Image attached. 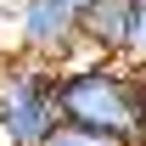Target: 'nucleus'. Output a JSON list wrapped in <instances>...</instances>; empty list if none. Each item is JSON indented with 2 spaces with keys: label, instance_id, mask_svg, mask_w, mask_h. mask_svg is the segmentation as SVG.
Here are the masks:
<instances>
[{
  "label": "nucleus",
  "instance_id": "0eeeda50",
  "mask_svg": "<svg viewBox=\"0 0 146 146\" xmlns=\"http://www.w3.org/2000/svg\"><path fill=\"white\" fill-rule=\"evenodd\" d=\"M135 73H141V96H146V68H135Z\"/></svg>",
  "mask_w": 146,
  "mask_h": 146
},
{
  "label": "nucleus",
  "instance_id": "423d86ee",
  "mask_svg": "<svg viewBox=\"0 0 146 146\" xmlns=\"http://www.w3.org/2000/svg\"><path fill=\"white\" fill-rule=\"evenodd\" d=\"M124 62H129V68H146V0H135V11H129V45H124Z\"/></svg>",
  "mask_w": 146,
  "mask_h": 146
},
{
  "label": "nucleus",
  "instance_id": "39448f33",
  "mask_svg": "<svg viewBox=\"0 0 146 146\" xmlns=\"http://www.w3.org/2000/svg\"><path fill=\"white\" fill-rule=\"evenodd\" d=\"M45 146H124V141H112L101 129H84V124H56Z\"/></svg>",
  "mask_w": 146,
  "mask_h": 146
},
{
  "label": "nucleus",
  "instance_id": "7ed1b4c3",
  "mask_svg": "<svg viewBox=\"0 0 146 146\" xmlns=\"http://www.w3.org/2000/svg\"><path fill=\"white\" fill-rule=\"evenodd\" d=\"M90 0H23L17 6V45L34 62L68 68V62H90V51H79V17Z\"/></svg>",
  "mask_w": 146,
  "mask_h": 146
},
{
  "label": "nucleus",
  "instance_id": "f257e3e1",
  "mask_svg": "<svg viewBox=\"0 0 146 146\" xmlns=\"http://www.w3.org/2000/svg\"><path fill=\"white\" fill-rule=\"evenodd\" d=\"M56 112H62V124H84L124 146H146L141 73L124 56H90V62L56 68Z\"/></svg>",
  "mask_w": 146,
  "mask_h": 146
},
{
  "label": "nucleus",
  "instance_id": "f03ea898",
  "mask_svg": "<svg viewBox=\"0 0 146 146\" xmlns=\"http://www.w3.org/2000/svg\"><path fill=\"white\" fill-rule=\"evenodd\" d=\"M62 124L56 112V68L34 56H11L0 68V141L6 146H45Z\"/></svg>",
  "mask_w": 146,
  "mask_h": 146
},
{
  "label": "nucleus",
  "instance_id": "20e7f679",
  "mask_svg": "<svg viewBox=\"0 0 146 146\" xmlns=\"http://www.w3.org/2000/svg\"><path fill=\"white\" fill-rule=\"evenodd\" d=\"M129 11H135V0H90L84 17H79V51L124 56V45H129Z\"/></svg>",
  "mask_w": 146,
  "mask_h": 146
}]
</instances>
